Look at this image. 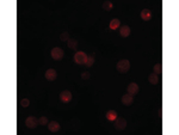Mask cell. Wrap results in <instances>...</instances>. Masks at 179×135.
Listing matches in <instances>:
<instances>
[{"label": "cell", "instance_id": "obj_1", "mask_svg": "<svg viewBox=\"0 0 179 135\" xmlns=\"http://www.w3.org/2000/svg\"><path fill=\"white\" fill-rule=\"evenodd\" d=\"M130 70V62L128 60H121V61H118L117 63V71L119 73H127L128 71Z\"/></svg>", "mask_w": 179, "mask_h": 135}, {"label": "cell", "instance_id": "obj_2", "mask_svg": "<svg viewBox=\"0 0 179 135\" xmlns=\"http://www.w3.org/2000/svg\"><path fill=\"white\" fill-rule=\"evenodd\" d=\"M114 126L117 130H123V129H125V127H127V121H125V118H123V117H117L115 120Z\"/></svg>", "mask_w": 179, "mask_h": 135}, {"label": "cell", "instance_id": "obj_3", "mask_svg": "<svg viewBox=\"0 0 179 135\" xmlns=\"http://www.w3.org/2000/svg\"><path fill=\"white\" fill-rule=\"evenodd\" d=\"M74 60L78 65H85L86 60H87V55H86L84 51H78L74 56Z\"/></svg>", "mask_w": 179, "mask_h": 135}, {"label": "cell", "instance_id": "obj_4", "mask_svg": "<svg viewBox=\"0 0 179 135\" xmlns=\"http://www.w3.org/2000/svg\"><path fill=\"white\" fill-rule=\"evenodd\" d=\"M38 123H39L38 120L36 117H34V116L28 117V118H26V121H25V126L28 127V128H30V129H34V128H36L38 126Z\"/></svg>", "mask_w": 179, "mask_h": 135}, {"label": "cell", "instance_id": "obj_5", "mask_svg": "<svg viewBox=\"0 0 179 135\" xmlns=\"http://www.w3.org/2000/svg\"><path fill=\"white\" fill-rule=\"evenodd\" d=\"M63 50L61 48H59V47H56V48L51 49V57L54 60H61L63 57Z\"/></svg>", "mask_w": 179, "mask_h": 135}, {"label": "cell", "instance_id": "obj_6", "mask_svg": "<svg viewBox=\"0 0 179 135\" xmlns=\"http://www.w3.org/2000/svg\"><path fill=\"white\" fill-rule=\"evenodd\" d=\"M60 98H61V100L63 103H68L72 100V93L68 90H65L61 92V94H60Z\"/></svg>", "mask_w": 179, "mask_h": 135}, {"label": "cell", "instance_id": "obj_7", "mask_svg": "<svg viewBox=\"0 0 179 135\" xmlns=\"http://www.w3.org/2000/svg\"><path fill=\"white\" fill-rule=\"evenodd\" d=\"M138 85L137 84H135V83H130L129 85H128V87H127V91H128V93L129 94H131V96H134V94H136L137 92H138Z\"/></svg>", "mask_w": 179, "mask_h": 135}, {"label": "cell", "instance_id": "obj_8", "mask_svg": "<svg viewBox=\"0 0 179 135\" xmlns=\"http://www.w3.org/2000/svg\"><path fill=\"white\" fill-rule=\"evenodd\" d=\"M57 77V73L54 68H50L48 70L47 72H45V78H47V80H49V82H53V80H55Z\"/></svg>", "mask_w": 179, "mask_h": 135}, {"label": "cell", "instance_id": "obj_9", "mask_svg": "<svg viewBox=\"0 0 179 135\" xmlns=\"http://www.w3.org/2000/svg\"><path fill=\"white\" fill-rule=\"evenodd\" d=\"M48 129H49L50 132H59V130H60V124H59V122H56V121H51V122H49Z\"/></svg>", "mask_w": 179, "mask_h": 135}, {"label": "cell", "instance_id": "obj_10", "mask_svg": "<svg viewBox=\"0 0 179 135\" xmlns=\"http://www.w3.org/2000/svg\"><path fill=\"white\" fill-rule=\"evenodd\" d=\"M141 18L143 19V21H146V22L150 21V18H152V12H150L149 10H147V9L142 10V12H141Z\"/></svg>", "mask_w": 179, "mask_h": 135}, {"label": "cell", "instance_id": "obj_11", "mask_svg": "<svg viewBox=\"0 0 179 135\" xmlns=\"http://www.w3.org/2000/svg\"><path fill=\"white\" fill-rule=\"evenodd\" d=\"M132 96L131 94H129V93H127V94H124V96L122 97V103L124 104V105H130L131 103H132Z\"/></svg>", "mask_w": 179, "mask_h": 135}, {"label": "cell", "instance_id": "obj_12", "mask_svg": "<svg viewBox=\"0 0 179 135\" xmlns=\"http://www.w3.org/2000/svg\"><path fill=\"white\" fill-rule=\"evenodd\" d=\"M119 32H121V36L122 37H128L129 33H130V28L128 25H123L121 26V30H119Z\"/></svg>", "mask_w": 179, "mask_h": 135}, {"label": "cell", "instance_id": "obj_13", "mask_svg": "<svg viewBox=\"0 0 179 135\" xmlns=\"http://www.w3.org/2000/svg\"><path fill=\"white\" fill-rule=\"evenodd\" d=\"M148 80H149V83H150V84L156 85L158 82H159V74H156V73H152V74H149Z\"/></svg>", "mask_w": 179, "mask_h": 135}, {"label": "cell", "instance_id": "obj_14", "mask_svg": "<svg viewBox=\"0 0 179 135\" xmlns=\"http://www.w3.org/2000/svg\"><path fill=\"white\" fill-rule=\"evenodd\" d=\"M106 118H108L109 121H115V120L117 118V112H116L115 110H109V111L106 112Z\"/></svg>", "mask_w": 179, "mask_h": 135}, {"label": "cell", "instance_id": "obj_15", "mask_svg": "<svg viewBox=\"0 0 179 135\" xmlns=\"http://www.w3.org/2000/svg\"><path fill=\"white\" fill-rule=\"evenodd\" d=\"M67 44H68V48L69 49H77V47H78V42L75 41V39H72V38H69L68 41H67Z\"/></svg>", "mask_w": 179, "mask_h": 135}, {"label": "cell", "instance_id": "obj_16", "mask_svg": "<svg viewBox=\"0 0 179 135\" xmlns=\"http://www.w3.org/2000/svg\"><path fill=\"white\" fill-rule=\"evenodd\" d=\"M118 26H119V21L117 18L115 19H112L111 23H110V29L111 30H115V29H118Z\"/></svg>", "mask_w": 179, "mask_h": 135}, {"label": "cell", "instance_id": "obj_17", "mask_svg": "<svg viewBox=\"0 0 179 135\" xmlns=\"http://www.w3.org/2000/svg\"><path fill=\"white\" fill-rule=\"evenodd\" d=\"M111 9H112V3H111V1H104V3H103V10L110 11Z\"/></svg>", "mask_w": 179, "mask_h": 135}, {"label": "cell", "instance_id": "obj_18", "mask_svg": "<svg viewBox=\"0 0 179 135\" xmlns=\"http://www.w3.org/2000/svg\"><path fill=\"white\" fill-rule=\"evenodd\" d=\"M93 63H94V59H93V56H87V60H86L85 65L87 66V67H91Z\"/></svg>", "mask_w": 179, "mask_h": 135}, {"label": "cell", "instance_id": "obj_19", "mask_svg": "<svg viewBox=\"0 0 179 135\" xmlns=\"http://www.w3.org/2000/svg\"><path fill=\"white\" fill-rule=\"evenodd\" d=\"M60 38H61V41H68V39H69V33L67 31H65V32L61 33Z\"/></svg>", "mask_w": 179, "mask_h": 135}, {"label": "cell", "instance_id": "obj_20", "mask_svg": "<svg viewBox=\"0 0 179 135\" xmlns=\"http://www.w3.org/2000/svg\"><path fill=\"white\" fill-rule=\"evenodd\" d=\"M161 63H156L155 66H154V72L156 73V74H160L161 73Z\"/></svg>", "mask_w": 179, "mask_h": 135}, {"label": "cell", "instance_id": "obj_21", "mask_svg": "<svg viewBox=\"0 0 179 135\" xmlns=\"http://www.w3.org/2000/svg\"><path fill=\"white\" fill-rule=\"evenodd\" d=\"M38 122H39V124H42V126H44V124H47L48 123V118L45 117V116H42L41 118L38 120Z\"/></svg>", "mask_w": 179, "mask_h": 135}, {"label": "cell", "instance_id": "obj_22", "mask_svg": "<svg viewBox=\"0 0 179 135\" xmlns=\"http://www.w3.org/2000/svg\"><path fill=\"white\" fill-rule=\"evenodd\" d=\"M21 104H22V106H23V108H28V106H29V104H30V100H29L28 98H25V99H23L22 102H21Z\"/></svg>", "mask_w": 179, "mask_h": 135}, {"label": "cell", "instance_id": "obj_23", "mask_svg": "<svg viewBox=\"0 0 179 135\" xmlns=\"http://www.w3.org/2000/svg\"><path fill=\"white\" fill-rule=\"evenodd\" d=\"M81 78H83V79H85V80L90 79V78H91V74H90V72H84V73L81 74Z\"/></svg>", "mask_w": 179, "mask_h": 135}]
</instances>
